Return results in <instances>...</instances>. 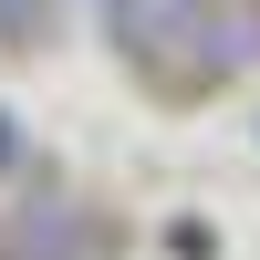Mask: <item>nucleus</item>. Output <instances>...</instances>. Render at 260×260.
Listing matches in <instances>:
<instances>
[{
	"label": "nucleus",
	"mask_w": 260,
	"mask_h": 260,
	"mask_svg": "<svg viewBox=\"0 0 260 260\" xmlns=\"http://www.w3.org/2000/svg\"><path fill=\"white\" fill-rule=\"evenodd\" d=\"M11 167H21V115L0 104V177H11Z\"/></svg>",
	"instance_id": "f03ea898"
},
{
	"label": "nucleus",
	"mask_w": 260,
	"mask_h": 260,
	"mask_svg": "<svg viewBox=\"0 0 260 260\" xmlns=\"http://www.w3.org/2000/svg\"><path fill=\"white\" fill-rule=\"evenodd\" d=\"M52 31H62V0H0V42L11 52H52Z\"/></svg>",
	"instance_id": "f257e3e1"
}]
</instances>
